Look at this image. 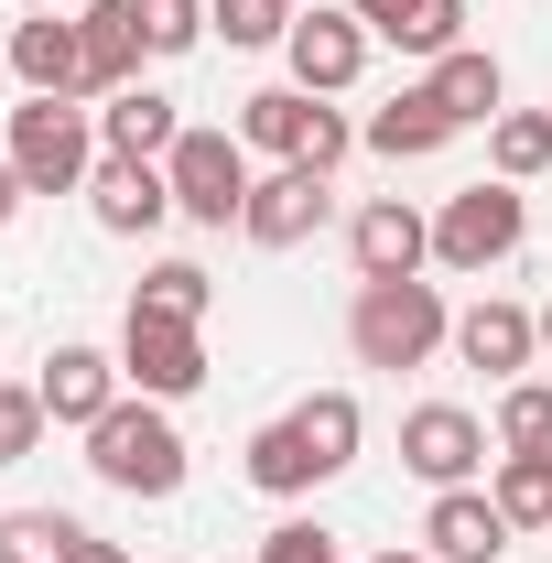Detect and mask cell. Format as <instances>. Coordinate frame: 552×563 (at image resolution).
<instances>
[{
    "instance_id": "f546056e",
    "label": "cell",
    "mask_w": 552,
    "mask_h": 563,
    "mask_svg": "<svg viewBox=\"0 0 552 563\" xmlns=\"http://www.w3.org/2000/svg\"><path fill=\"white\" fill-rule=\"evenodd\" d=\"M292 11H303V0H217L207 22L228 33V44H281V33H292Z\"/></svg>"
},
{
    "instance_id": "ffe728a7",
    "label": "cell",
    "mask_w": 552,
    "mask_h": 563,
    "mask_svg": "<svg viewBox=\"0 0 552 563\" xmlns=\"http://www.w3.org/2000/svg\"><path fill=\"white\" fill-rule=\"evenodd\" d=\"M314 477H325V466H314V444H303V422H292V412L250 433V488H272V498H303Z\"/></svg>"
},
{
    "instance_id": "7c38bea8",
    "label": "cell",
    "mask_w": 552,
    "mask_h": 563,
    "mask_svg": "<svg viewBox=\"0 0 552 563\" xmlns=\"http://www.w3.org/2000/svg\"><path fill=\"white\" fill-rule=\"evenodd\" d=\"M33 390H44V412L66 422V433H98V422L120 412V357H98V347H55Z\"/></svg>"
},
{
    "instance_id": "cb8c5ba5",
    "label": "cell",
    "mask_w": 552,
    "mask_h": 563,
    "mask_svg": "<svg viewBox=\"0 0 552 563\" xmlns=\"http://www.w3.org/2000/svg\"><path fill=\"white\" fill-rule=\"evenodd\" d=\"M498 520L509 531H552V455H498Z\"/></svg>"
},
{
    "instance_id": "7a4b0ae2",
    "label": "cell",
    "mask_w": 552,
    "mask_h": 563,
    "mask_svg": "<svg viewBox=\"0 0 552 563\" xmlns=\"http://www.w3.org/2000/svg\"><path fill=\"white\" fill-rule=\"evenodd\" d=\"M87 466L120 498H174L185 488V433L163 422V401H120V412L87 433Z\"/></svg>"
},
{
    "instance_id": "8d00e7d4",
    "label": "cell",
    "mask_w": 552,
    "mask_h": 563,
    "mask_svg": "<svg viewBox=\"0 0 552 563\" xmlns=\"http://www.w3.org/2000/svg\"><path fill=\"white\" fill-rule=\"evenodd\" d=\"M542 347H552V303H542Z\"/></svg>"
},
{
    "instance_id": "277c9868",
    "label": "cell",
    "mask_w": 552,
    "mask_h": 563,
    "mask_svg": "<svg viewBox=\"0 0 552 563\" xmlns=\"http://www.w3.org/2000/svg\"><path fill=\"white\" fill-rule=\"evenodd\" d=\"M11 163H22L33 196H76V185L98 174L87 109H76V98H22V109H11Z\"/></svg>"
},
{
    "instance_id": "44dd1931",
    "label": "cell",
    "mask_w": 552,
    "mask_h": 563,
    "mask_svg": "<svg viewBox=\"0 0 552 563\" xmlns=\"http://www.w3.org/2000/svg\"><path fill=\"white\" fill-rule=\"evenodd\" d=\"M303 131H314V98H303V87H261V98H239V141H250V152L303 163Z\"/></svg>"
},
{
    "instance_id": "2e32d148",
    "label": "cell",
    "mask_w": 552,
    "mask_h": 563,
    "mask_svg": "<svg viewBox=\"0 0 552 563\" xmlns=\"http://www.w3.org/2000/svg\"><path fill=\"white\" fill-rule=\"evenodd\" d=\"M422 542H433L444 563H498L509 553V520H498V498H477V488H433Z\"/></svg>"
},
{
    "instance_id": "ac0fdd59",
    "label": "cell",
    "mask_w": 552,
    "mask_h": 563,
    "mask_svg": "<svg viewBox=\"0 0 552 563\" xmlns=\"http://www.w3.org/2000/svg\"><path fill=\"white\" fill-rule=\"evenodd\" d=\"M368 152H379V163H422V152H444V141H455V109H444V98H433V87H401V98H390V109H368Z\"/></svg>"
},
{
    "instance_id": "9a60e30c",
    "label": "cell",
    "mask_w": 552,
    "mask_h": 563,
    "mask_svg": "<svg viewBox=\"0 0 552 563\" xmlns=\"http://www.w3.org/2000/svg\"><path fill=\"white\" fill-rule=\"evenodd\" d=\"M531 347H542V314H520V303H466V314H455V357L487 368V379L531 368Z\"/></svg>"
},
{
    "instance_id": "4316f807",
    "label": "cell",
    "mask_w": 552,
    "mask_h": 563,
    "mask_svg": "<svg viewBox=\"0 0 552 563\" xmlns=\"http://www.w3.org/2000/svg\"><path fill=\"white\" fill-rule=\"evenodd\" d=\"M141 314H185V325H207V303H217V282L196 272V261H152L141 272V292H131Z\"/></svg>"
},
{
    "instance_id": "f1b7e54d",
    "label": "cell",
    "mask_w": 552,
    "mask_h": 563,
    "mask_svg": "<svg viewBox=\"0 0 552 563\" xmlns=\"http://www.w3.org/2000/svg\"><path fill=\"white\" fill-rule=\"evenodd\" d=\"M131 11L152 55H196V33H207V0H131Z\"/></svg>"
},
{
    "instance_id": "4dcf8cb0",
    "label": "cell",
    "mask_w": 552,
    "mask_h": 563,
    "mask_svg": "<svg viewBox=\"0 0 552 563\" xmlns=\"http://www.w3.org/2000/svg\"><path fill=\"white\" fill-rule=\"evenodd\" d=\"M44 390H0V466H22V455H33V444H44Z\"/></svg>"
},
{
    "instance_id": "8992f818",
    "label": "cell",
    "mask_w": 552,
    "mask_h": 563,
    "mask_svg": "<svg viewBox=\"0 0 552 563\" xmlns=\"http://www.w3.org/2000/svg\"><path fill=\"white\" fill-rule=\"evenodd\" d=\"M120 379H131L141 401H185V390L207 379V336H196L185 314H141L131 303V325H120Z\"/></svg>"
},
{
    "instance_id": "74e56055",
    "label": "cell",
    "mask_w": 552,
    "mask_h": 563,
    "mask_svg": "<svg viewBox=\"0 0 552 563\" xmlns=\"http://www.w3.org/2000/svg\"><path fill=\"white\" fill-rule=\"evenodd\" d=\"M22 11H55V0H22Z\"/></svg>"
},
{
    "instance_id": "30bf717a",
    "label": "cell",
    "mask_w": 552,
    "mask_h": 563,
    "mask_svg": "<svg viewBox=\"0 0 552 563\" xmlns=\"http://www.w3.org/2000/svg\"><path fill=\"white\" fill-rule=\"evenodd\" d=\"M239 228H250L261 250H303V239L325 228V174H314V163L261 174V185H250V207H239Z\"/></svg>"
},
{
    "instance_id": "6da1fadb",
    "label": "cell",
    "mask_w": 552,
    "mask_h": 563,
    "mask_svg": "<svg viewBox=\"0 0 552 563\" xmlns=\"http://www.w3.org/2000/svg\"><path fill=\"white\" fill-rule=\"evenodd\" d=\"M444 336H455V314H444L433 282H357V303H346V347H357V368H422Z\"/></svg>"
},
{
    "instance_id": "1f68e13d",
    "label": "cell",
    "mask_w": 552,
    "mask_h": 563,
    "mask_svg": "<svg viewBox=\"0 0 552 563\" xmlns=\"http://www.w3.org/2000/svg\"><path fill=\"white\" fill-rule=\"evenodd\" d=\"M261 563H346L336 531H314V520H281L272 542H261Z\"/></svg>"
},
{
    "instance_id": "836d02e7",
    "label": "cell",
    "mask_w": 552,
    "mask_h": 563,
    "mask_svg": "<svg viewBox=\"0 0 552 563\" xmlns=\"http://www.w3.org/2000/svg\"><path fill=\"white\" fill-rule=\"evenodd\" d=\"M22 196H33V185H22V163L0 152V228H11V207H22Z\"/></svg>"
},
{
    "instance_id": "d4e9b609",
    "label": "cell",
    "mask_w": 552,
    "mask_h": 563,
    "mask_svg": "<svg viewBox=\"0 0 552 563\" xmlns=\"http://www.w3.org/2000/svg\"><path fill=\"white\" fill-rule=\"evenodd\" d=\"M76 542L87 531H76L66 509H11L0 520V563H76Z\"/></svg>"
},
{
    "instance_id": "ba28073f",
    "label": "cell",
    "mask_w": 552,
    "mask_h": 563,
    "mask_svg": "<svg viewBox=\"0 0 552 563\" xmlns=\"http://www.w3.org/2000/svg\"><path fill=\"white\" fill-rule=\"evenodd\" d=\"M401 466H412L422 488H466L487 466V433H477V412H455V401H422L412 422H401Z\"/></svg>"
},
{
    "instance_id": "4fadbf2b",
    "label": "cell",
    "mask_w": 552,
    "mask_h": 563,
    "mask_svg": "<svg viewBox=\"0 0 552 563\" xmlns=\"http://www.w3.org/2000/svg\"><path fill=\"white\" fill-rule=\"evenodd\" d=\"M87 207H98L109 239H152V228L174 217V185H163V163H120V152H109V163L87 174Z\"/></svg>"
},
{
    "instance_id": "e0dca14e",
    "label": "cell",
    "mask_w": 552,
    "mask_h": 563,
    "mask_svg": "<svg viewBox=\"0 0 552 563\" xmlns=\"http://www.w3.org/2000/svg\"><path fill=\"white\" fill-rule=\"evenodd\" d=\"M368 22V44H401V55H455L466 33V0H346Z\"/></svg>"
},
{
    "instance_id": "9c48e42d",
    "label": "cell",
    "mask_w": 552,
    "mask_h": 563,
    "mask_svg": "<svg viewBox=\"0 0 552 563\" xmlns=\"http://www.w3.org/2000/svg\"><path fill=\"white\" fill-rule=\"evenodd\" d=\"M346 250H357V282H422V261H433V217L401 207V196H379V207H357Z\"/></svg>"
},
{
    "instance_id": "83f0119b",
    "label": "cell",
    "mask_w": 552,
    "mask_h": 563,
    "mask_svg": "<svg viewBox=\"0 0 552 563\" xmlns=\"http://www.w3.org/2000/svg\"><path fill=\"white\" fill-rule=\"evenodd\" d=\"M498 444H509V455H552V390H542V379H509V401H498Z\"/></svg>"
},
{
    "instance_id": "8fae6325",
    "label": "cell",
    "mask_w": 552,
    "mask_h": 563,
    "mask_svg": "<svg viewBox=\"0 0 552 563\" xmlns=\"http://www.w3.org/2000/svg\"><path fill=\"white\" fill-rule=\"evenodd\" d=\"M141 11L131 0H87L76 11V66H87V98H120V87H141Z\"/></svg>"
},
{
    "instance_id": "52a82bcc",
    "label": "cell",
    "mask_w": 552,
    "mask_h": 563,
    "mask_svg": "<svg viewBox=\"0 0 552 563\" xmlns=\"http://www.w3.org/2000/svg\"><path fill=\"white\" fill-rule=\"evenodd\" d=\"M281 55H292V87H303V98H336V87H357V66H368V22L303 0L292 33H281Z\"/></svg>"
},
{
    "instance_id": "e575fe53",
    "label": "cell",
    "mask_w": 552,
    "mask_h": 563,
    "mask_svg": "<svg viewBox=\"0 0 552 563\" xmlns=\"http://www.w3.org/2000/svg\"><path fill=\"white\" fill-rule=\"evenodd\" d=\"M76 563H131V553H120V542H98V531H87V542H76Z\"/></svg>"
},
{
    "instance_id": "d6986e66",
    "label": "cell",
    "mask_w": 552,
    "mask_h": 563,
    "mask_svg": "<svg viewBox=\"0 0 552 563\" xmlns=\"http://www.w3.org/2000/svg\"><path fill=\"white\" fill-rule=\"evenodd\" d=\"M98 141H109L120 163H163V152L185 141V120H174V98H163V87H120V98L98 109Z\"/></svg>"
},
{
    "instance_id": "603a6c76",
    "label": "cell",
    "mask_w": 552,
    "mask_h": 563,
    "mask_svg": "<svg viewBox=\"0 0 552 563\" xmlns=\"http://www.w3.org/2000/svg\"><path fill=\"white\" fill-rule=\"evenodd\" d=\"M487 152H498V185H531L552 163V109H498L487 120Z\"/></svg>"
},
{
    "instance_id": "5b68a950",
    "label": "cell",
    "mask_w": 552,
    "mask_h": 563,
    "mask_svg": "<svg viewBox=\"0 0 552 563\" xmlns=\"http://www.w3.org/2000/svg\"><path fill=\"white\" fill-rule=\"evenodd\" d=\"M163 185H174V217H196V228H228V217L250 207V141L239 131H185L163 152Z\"/></svg>"
},
{
    "instance_id": "7402d4cb",
    "label": "cell",
    "mask_w": 552,
    "mask_h": 563,
    "mask_svg": "<svg viewBox=\"0 0 552 563\" xmlns=\"http://www.w3.org/2000/svg\"><path fill=\"white\" fill-rule=\"evenodd\" d=\"M422 87L455 109V131H466V120H498V55H477V44L433 55V76H422Z\"/></svg>"
},
{
    "instance_id": "d590c367",
    "label": "cell",
    "mask_w": 552,
    "mask_h": 563,
    "mask_svg": "<svg viewBox=\"0 0 552 563\" xmlns=\"http://www.w3.org/2000/svg\"><path fill=\"white\" fill-rule=\"evenodd\" d=\"M379 563H444V553H379Z\"/></svg>"
},
{
    "instance_id": "d6a6232c",
    "label": "cell",
    "mask_w": 552,
    "mask_h": 563,
    "mask_svg": "<svg viewBox=\"0 0 552 563\" xmlns=\"http://www.w3.org/2000/svg\"><path fill=\"white\" fill-rule=\"evenodd\" d=\"M346 152H357V131H346L336 109H314V131H303V163H314V174H336Z\"/></svg>"
},
{
    "instance_id": "5bb4252c",
    "label": "cell",
    "mask_w": 552,
    "mask_h": 563,
    "mask_svg": "<svg viewBox=\"0 0 552 563\" xmlns=\"http://www.w3.org/2000/svg\"><path fill=\"white\" fill-rule=\"evenodd\" d=\"M11 76H22V98H87V66H76V22H55V11L11 22Z\"/></svg>"
},
{
    "instance_id": "484cf974",
    "label": "cell",
    "mask_w": 552,
    "mask_h": 563,
    "mask_svg": "<svg viewBox=\"0 0 552 563\" xmlns=\"http://www.w3.org/2000/svg\"><path fill=\"white\" fill-rule=\"evenodd\" d=\"M292 422H303V444H314V466H325V477H336V466H357V433H368V422H357V401H346V390H314Z\"/></svg>"
},
{
    "instance_id": "3957f363",
    "label": "cell",
    "mask_w": 552,
    "mask_h": 563,
    "mask_svg": "<svg viewBox=\"0 0 552 563\" xmlns=\"http://www.w3.org/2000/svg\"><path fill=\"white\" fill-rule=\"evenodd\" d=\"M520 239H531V196L498 185V174L466 185V196H444V217H433V261H444V272H498Z\"/></svg>"
}]
</instances>
